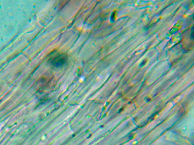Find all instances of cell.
Segmentation results:
<instances>
[{"mask_svg":"<svg viewBox=\"0 0 194 145\" xmlns=\"http://www.w3.org/2000/svg\"><path fill=\"white\" fill-rule=\"evenodd\" d=\"M67 60V56L64 55H59L54 58L52 63L55 66H60L65 63Z\"/></svg>","mask_w":194,"mask_h":145,"instance_id":"6da1fadb","label":"cell"}]
</instances>
